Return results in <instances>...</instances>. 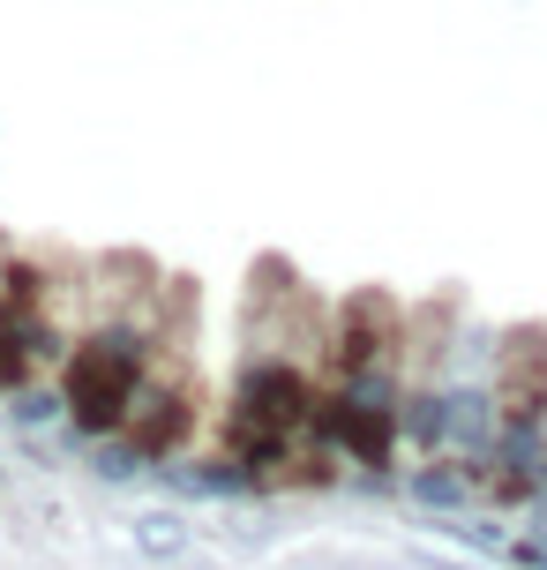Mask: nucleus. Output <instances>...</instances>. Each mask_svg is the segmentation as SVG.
Wrapping results in <instances>:
<instances>
[{"mask_svg":"<svg viewBox=\"0 0 547 570\" xmlns=\"http://www.w3.org/2000/svg\"><path fill=\"white\" fill-rule=\"evenodd\" d=\"M495 413L503 428H547V345L518 338L495 368Z\"/></svg>","mask_w":547,"mask_h":570,"instance_id":"nucleus-1","label":"nucleus"},{"mask_svg":"<svg viewBox=\"0 0 547 570\" xmlns=\"http://www.w3.org/2000/svg\"><path fill=\"white\" fill-rule=\"evenodd\" d=\"M90 473H98V481H136V473H150V465H143V451H136L128 435H98V443H90Z\"/></svg>","mask_w":547,"mask_h":570,"instance_id":"nucleus-2","label":"nucleus"},{"mask_svg":"<svg viewBox=\"0 0 547 570\" xmlns=\"http://www.w3.org/2000/svg\"><path fill=\"white\" fill-rule=\"evenodd\" d=\"M136 548H143V556H180V548H188V518L180 511H143L136 518Z\"/></svg>","mask_w":547,"mask_h":570,"instance_id":"nucleus-3","label":"nucleus"}]
</instances>
